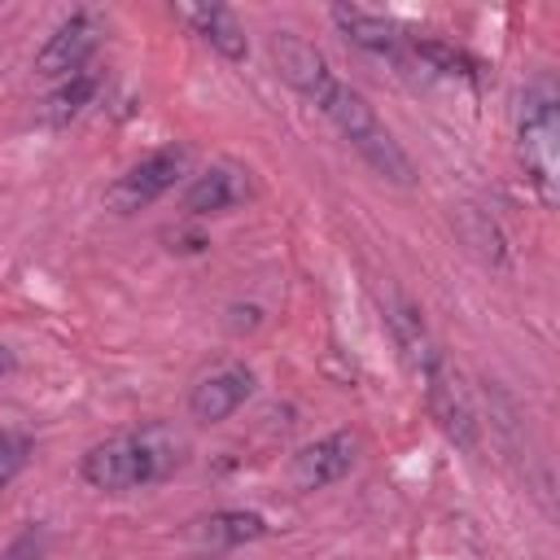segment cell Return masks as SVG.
Returning a JSON list of instances; mask_svg holds the SVG:
<instances>
[{
    "mask_svg": "<svg viewBox=\"0 0 560 560\" xmlns=\"http://www.w3.org/2000/svg\"><path fill=\"white\" fill-rule=\"evenodd\" d=\"M179 451H184V442L175 433H166L162 424H153V429H140V433L96 442L83 455L79 472L92 490H140V486H153L166 472H175L179 459H184Z\"/></svg>",
    "mask_w": 560,
    "mask_h": 560,
    "instance_id": "obj_1",
    "label": "cell"
},
{
    "mask_svg": "<svg viewBox=\"0 0 560 560\" xmlns=\"http://www.w3.org/2000/svg\"><path fill=\"white\" fill-rule=\"evenodd\" d=\"M319 109H324V118L350 140V149L381 175V179H389V184H411L416 179V166H411V158L402 153V144L394 140V131L381 122V114L368 105V96L359 92V88H350V83H332V92L319 101Z\"/></svg>",
    "mask_w": 560,
    "mask_h": 560,
    "instance_id": "obj_2",
    "label": "cell"
},
{
    "mask_svg": "<svg viewBox=\"0 0 560 560\" xmlns=\"http://www.w3.org/2000/svg\"><path fill=\"white\" fill-rule=\"evenodd\" d=\"M556 136H560L556 92L534 88L525 96V114H521V158H525V175L538 188L542 206L556 201Z\"/></svg>",
    "mask_w": 560,
    "mask_h": 560,
    "instance_id": "obj_3",
    "label": "cell"
},
{
    "mask_svg": "<svg viewBox=\"0 0 560 560\" xmlns=\"http://www.w3.org/2000/svg\"><path fill=\"white\" fill-rule=\"evenodd\" d=\"M184 171H188V153L184 149H158L144 162H136L131 171H122L105 188V206L118 210V214H136V210L153 206L162 192H171Z\"/></svg>",
    "mask_w": 560,
    "mask_h": 560,
    "instance_id": "obj_4",
    "label": "cell"
},
{
    "mask_svg": "<svg viewBox=\"0 0 560 560\" xmlns=\"http://www.w3.org/2000/svg\"><path fill=\"white\" fill-rule=\"evenodd\" d=\"M271 61H276L280 79H284L293 92H302L311 105H319V101L332 92V83H337V74L328 70V57H324L311 39H302V35H293V31H276V35H271Z\"/></svg>",
    "mask_w": 560,
    "mask_h": 560,
    "instance_id": "obj_5",
    "label": "cell"
},
{
    "mask_svg": "<svg viewBox=\"0 0 560 560\" xmlns=\"http://www.w3.org/2000/svg\"><path fill=\"white\" fill-rule=\"evenodd\" d=\"M96 39H101L96 13L79 9V13H70V18L48 35V44L35 52V70L48 74V79H70V74H79V70H88V57H92Z\"/></svg>",
    "mask_w": 560,
    "mask_h": 560,
    "instance_id": "obj_6",
    "label": "cell"
},
{
    "mask_svg": "<svg viewBox=\"0 0 560 560\" xmlns=\"http://www.w3.org/2000/svg\"><path fill=\"white\" fill-rule=\"evenodd\" d=\"M354 455H359V438L354 433H328V438H315L306 442L293 464H289V486L293 490H324L332 481H341L350 468H354Z\"/></svg>",
    "mask_w": 560,
    "mask_h": 560,
    "instance_id": "obj_7",
    "label": "cell"
},
{
    "mask_svg": "<svg viewBox=\"0 0 560 560\" xmlns=\"http://www.w3.org/2000/svg\"><path fill=\"white\" fill-rule=\"evenodd\" d=\"M420 389H424L429 411H433V420L442 424V433H446L455 446L477 451V416H472V402H468V394H464L459 376L446 368V359H442V363L420 381Z\"/></svg>",
    "mask_w": 560,
    "mask_h": 560,
    "instance_id": "obj_8",
    "label": "cell"
},
{
    "mask_svg": "<svg viewBox=\"0 0 560 560\" xmlns=\"http://www.w3.org/2000/svg\"><path fill=\"white\" fill-rule=\"evenodd\" d=\"M249 394H254V372L241 368V363H228V368H219V372H210V376H201V381L192 385V394H188V416H192L197 424H219V420H228Z\"/></svg>",
    "mask_w": 560,
    "mask_h": 560,
    "instance_id": "obj_9",
    "label": "cell"
},
{
    "mask_svg": "<svg viewBox=\"0 0 560 560\" xmlns=\"http://www.w3.org/2000/svg\"><path fill=\"white\" fill-rule=\"evenodd\" d=\"M267 534V521L258 512H236V508H223V512H210V516H197L188 529H184V542L192 551H232V547H245V542H258Z\"/></svg>",
    "mask_w": 560,
    "mask_h": 560,
    "instance_id": "obj_10",
    "label": "cell"
},
{
    "mask_svg": "<svg viewBox=\"0 0 560 560\" xmlns=\"http://www.w3.org/2000/svg\"><path fill=\"white\" fill-rule=\"evenodd\" d=\"M385 319H389V332H394V341H398V350H402V359H407L411 376H416V381H424V376L442 363V350L433 346V337H429V328H424L420 311H416L407 298H394V302L385 306Z\"/></svg>",
    "mask_w": 560,
    "mask_h": 560,
    "instance_id": "obj_11",
    "label": "cell"
},
{
    "mask_svg": "<svg viewBox=\"0 0 560 560\" xmlns=\"http://www.w3.org/2000/svg\"><path fill=\"white\" fill-rule=\"evenodd\" d=\"M214 52H223L228 61H241L245 52H249V39H245V26L236 22V13L232 9H223V4H179L175 9Z\"/></svg>",
    "mask_w": 560,
    "mask_h": 560,
    "instance_id": "obj_12",
    "label": "cell"
},
{
    "mask_svg": "<svg viewBox=\"0 0 560 560\" xmlns=\"http://www.w3.org/2000/svg\"><path fill=\"white\" fill-rule=\"evenodd\" d=\"M245 197H249V184H245L241 171H232V166H210V171H201V175L184 188V210H188V214H223V210H232V206L245 201Z\"/></svg>",
    "mask_w": 560,
    "mask_h": 560,
    "instance_id": "obj_13",
    "label": "cell"
},
{
    "mask_svg": "<svg viewBox=\"0 0 560 560\" xmlns=\"http://www.w3.org/2000/svg\"><path fill=\"white\" fill-rule=\"evenodd\" d=\"M332 22L341 26V35L368 52H394L398 48V26L376 18V13H363V9H332Z\"/></svg>",
    "mask_w": 560,
    "mask_h": 560,
    "instance_id": "obj_14",
    "label": "cell"
},
{
    "mask_svg": "<svg viewBox=\"0 0 560 560\" xmlns=\"http://www.w3.org/2000/svg\"><path fill=\"white\" fill-rule=\"evenodd\" d=\"M96 88H101V74L96 70H79L70 79H61V88H52V96L44 101V122L48 127H66L70 118H79L92 105Z\"/></svg>",
    "mask_w": 560,
    "mask_h": 560,
    "instance_id": "obj_15",
    "label": "cell"
},
{
    "mask_svg": "<svg viewBox=\"0 0 560 560\" xmlns=\"http://www.w3.org/2000/svg\"><path fill=\"white\" fill-rule=\"evenodd\" d=\"M416 57H424L433 70H442V74H459V79H477V61L468 57V52H459V48H451V44H438V39H424V44H416Z\"/></svg>",
    "mask_w": 560,
    "mask_h": 560,
    "instance_id": "obj_16",
    "label": "cell"
},
{
    "mask_svg": "<svg viewBox=\"0 0 560 560\" xmlns=\"http://www.w3.org/2000/svg\"><path fill=\"white\" fill-rule=\"evenodd\" d=\"M22 464H26V442H22V438H4V442H0V494H4V486L22 472Z\"/></svg>",
    "mask_w": 560,
    "mask_h": 560,
    "instance_id": "obj_17",
    "label": "cell"
},
{
    "mask_svg": "<svg viewBox=\"0 0 560 560\" xmlns=\"http://www.w3.org/2000/svg\"><path fill=\"white\" fill-rule=\"evenodd\" d=\"M39 551H44V529H22V538L4 551V560H39Z\"/></svg>",
    "mask_w": 560,
    "mask_h": 560,
    "instance_id": "obj_18",
    "label": "cell"
},
{
    "mask_svg": "<svg viewBox=\"0 0 560 560\" xmlns=\"http://www.w3.org/2000/svg\"><path fill=\"white\" fill-rule=\"evenodd\" d=\"M9 372H13V350L0 346V376H9Z\"/></svg>",
    "mask_w": 560,
    "mask_h": 560,
    "instance_id": "obj_19",
    "label": "cell"
},
{
    "mask_svg": "<svg viewBox=\"0 0 560 560\" xmlns=\"http://www.w3.org/2000/svg\"><path fill=\"white\" fill-rule=\"evenodd\" d=\"M4 438H9V433H0V442H4Z\"/></svg>",
    "mask_w": 560,
    "mask_h": 560,
    "instance_id": "obj_20",
    "label": "cell"
}]
</instances>
